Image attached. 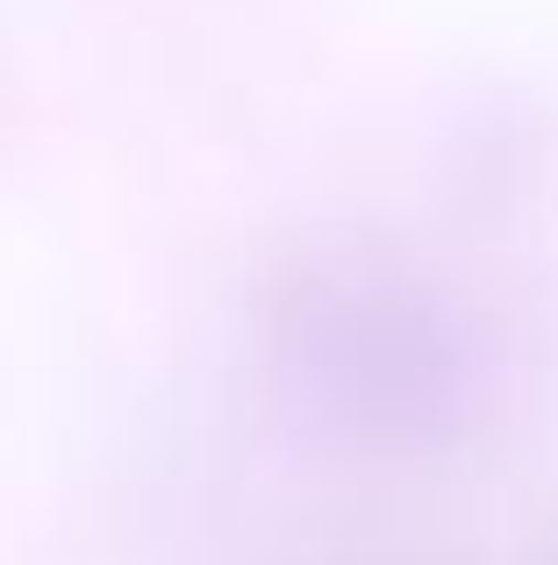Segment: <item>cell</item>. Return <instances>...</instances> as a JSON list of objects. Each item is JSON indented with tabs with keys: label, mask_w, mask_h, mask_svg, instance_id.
I'll list each match as a JSON object with an SVG mask.
<instances>
[{
	"label": "cell",
	"mask_w": 558,
	"mask_h": 565,
	"mask_svg": "<svg viewBox=\"0 0 558 565\" xmlns=\"http://www.w3.org/2000/svg\"><path fill=\"white\" fill-rule=\"evenodd\" d=\"M551 565H558V558H551Z\"/></svg>",
	"instance_id": "2"
},
{
	"label": "cell",
	"mask_w": 558,
	"mask_h": 565,
	"mask_svg": "<svg viewBox=\"0 0 558 565\" xmlns=\"http://www.w3.org/2000/svg\"><path fill=\"white\" fill-rule=\"evenodd\" d=\"M258 351L279 401L373 466H459L502 415V351L480 308L373 230H322L272 265Z\"/></svg>",
	"instance_id": "1"
}]
</instances>
